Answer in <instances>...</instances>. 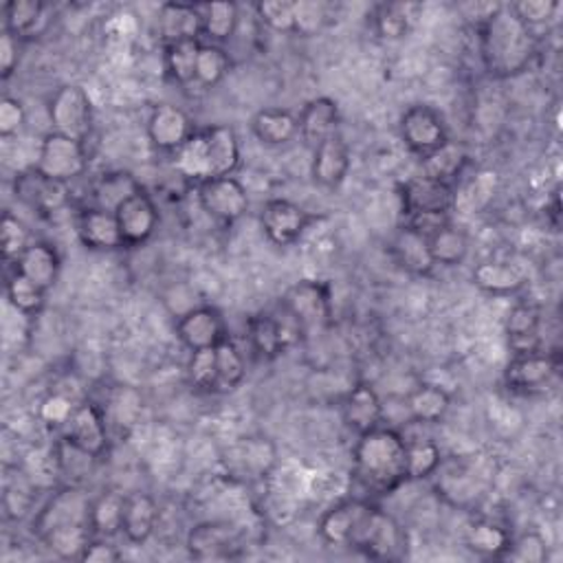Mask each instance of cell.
Here are the masks:
<instances>
[{"label":"cell","instance_id":"35","mask_svg":"<svg viewBox=\"0 0 563 563\" xmlns=\"http://www.w3.org/2000/svg\"><path fill=\"white\" fill-rule=\"evenodd\" d=\"M172 166L179 177L192 183H203L212 179V159L207 150V139L203 131H196L174 155Z\"/></svg>","mask_w":563,"mask_h":563},{"label":"cell","instance_id":"48","mask_svg":"<svg viewBox=\"0 0 563 563\" xmlns=\"http://www.w3.org/2000/svg\"><path fill=\"white\" fill-rule=\"evenodd\" d=\"M232 71V58L221 45L203 43L196 67V85L205 89L218 87Z\"/></svg>","mask_w":563,"mask_h":563},{"label":"cell","instance_id":"16","mask_svg":"<svg viewBox=\"0 0 563 563\" xmlns=\"http://www.w3.org/2000/svg\"><path fill=\"white\" fill-rule=\"evenodd\" d=\"M146 128L153 148L170 155H174L196 133L190 115L174 104L155 106Z\"/></svg>","mask_w":563,"mask_h":563},{"label":"cell","instance_id":"36","mask_svg":"<svg viewBox=\"0 0 563 563\" xmlns=\"http://www.w3.org/2000/svg\"><path fill=\"white\" fill-rule=\"evenodd\" d=\"M510 541L513 534L491 519H477L464 532L466 550L484 559H504L510 548Z\"/></svg>","mask_w":563,"mask_h":563},{"label":"cell","instance_id":"17","mask_svg":"<svg viewBox=\"0 0 563 563\" xmlns=\"http://www.w3.org/2000/svg\"><path fill=\"white\" fill-rule=\"evenodd\" d=\"M453 196H455V188L431 181L423 174L407 179L398 190L405 218L414 214H427V212L449 214L453 210Z\"/></svg>","mask_w":563,"mask_h":563},{"label":"cell","instance_id":"22","mask_svg":"<svg viewBox=\"0 0 563 563\" xmlns=\"http://www.w3.org/2000/svg\"><path fill=\"white\" fill-rule=\"evenodd\" d=\"M383 401L376 394V390L368 383H359L354 385L341 401V416L344 423L350 431H354L357 436L372 431L376 427H381L383 423Z\"/></svg>","mask_w":563,"mask_h":563},{"label":"cell","instance_id":"1","mask_svg":"<svg viewBox=\"0 0 563 563\" xmlns=\"http://www.w3.org/2000/svg\"><path fill=\"white\" fill-rule=\"evenodd\" d=\"M537 52L534 32L510 10L495 5L480 25V58L488 76L506 80L523 74Z\"/></svg>","mask_w":563,"mask_h":563},{"label":"cell","instance_id":"40","mask_svg":"<svg viewBox=\"0 0 563 563\" xmlns=\"http://www.w3.org/2000/svg\"><path fill=\"white\" fill-rule=\"evenodd\" d=\"M451 407V396L433 383L418 385L407 396V412L416 423H440Z\"/></svg>","mask_w":563,"mask_h":563},{"label":"cell","instance_id":"62","mask_svg":"<svg viewBox=\"0 0 563 563\" xmlns=\"http://www.w3.org/2000/svg\"><path fill=\"white\" fill-rule=\"evenodd\" d=\"M74 407H76V405H74L67 396H63V394H52V396L43 403L41 416H43L49 425H60V427H65V423L69 420Z\"/></svg>","mask_w":563,"mask_h":563},{"label":"cell","instance_id":"3","mask_svg":"<svg viewBox=\"0 0 563 563\" xmlns=\"http://www.w3.org/2000/svg\"><path fill=\"white\" fill-rule=\"evenodd\" d=\"M350 548L370 559L398 561L407 554V534L392 515L368 504L357 523Z\"/></svg>","mask_w":563,"mask_h":563},{"label":"cell","instance_id":"29","mask_svg":"<svg viewBox=\"0 0 563 563\" xmlns=\"http://www.w3.org/2000/svg\"><path fill=\"white\" fill-rule=\"evenodd\" d=\"M159 523V506L157 499L148 493H133L126 495V510H124V537L142 545L146 543Z\"/></svg>","mask_w":563,"mask_h":563},{"label":"cell","instance_id":"18","mask_svg":"<svg viewBox=\"0 0 563 563\" xmlns=\"http://www.w3.org/2000/svg\"><path fill=\"white\" fill-rule=\"evenodd\" d=\"M278 462L275 444L269 438L251 436L229 447L225 458L227 471L236 477H267Z\"/></svg>","mask_w":563,"mask_h":563},{"label":"cell","instance_id":"49","mask_svg":"<svg viewBox=\"0 0 563 563\" xmlns=\"http://www.w3.org/2000/svg\"><path fill=\"white\" fill-rule=\"evenodd\" d=\"M216 365H218V392L236 390L247 376L245 357L232 339H225L221 346H216Z\"/></svg>","mask_w":563,"mask_h":563},{"label":"cell","instance_id":"10","mask_svg":"<svg viewBox=\"0 0 563 563\" xmlns=\"http://www.w3.org/2000/svg\"><path fill=\"white\" fill-rule=\"evenodd\" d=\"M313 221V214H308L302 205L289 199H271L260 212V227L269 243H273L275 247L295 245Z\"/></svg>","mask_w":563,"mask_h":563},{"label":"cell","instance_id":"53","mask_svg":"<svg viewBox=\"0 0 563 563\" xmlns=\"http://www.w3.org/2000/svg\"><path fill=\"white\" fill-rule=\"evenodd\" d=\"M104 414L115 427H133L142 414V396L133 387H117L111 394Z\"/></svg>","mask_w":563,"mask_h":563},{"label":"cell","instance_id":"58","mask_svg":"<svg viewBox=\"0 0 563 563\" xmlns=\"http://www.w3.org/2000/svg\"><path fill=\"white\" fill-rule=\"evenodd\" d=\"M27 124V113L21 100L16 98H3L0 102V137L12 139L23 133Z\"/></svg>","mask_w":563,"mask_h":563},{"label":"cell","instance_id":"60","mask_svg":"<svg viewBox=\"0 0 563 563\" xmlns=\"http://www.w3.org/2000/svg\"><path fill=\"white\" fill-rule=\"evenodd\" d=\"M122 550L109 541V537H93L87 545L80 561L85 563H117L122 559Z\"/></svg>","mask_w":563,"mask_h":563},{"label":"cell","instance_id":"9","mask_svg":"<svg viewBox=\"0 0 563 563\" xmlns=\"http://www.w3.org/2000/svg\"><path fill=\"white\" fill-rule=\"evenodd\" d=\"M63 429H65L63 438H67L74 447L93 455L95 460L109 451L111 436H109L106 414L100 405L91 401L78 403Z\"/></svg>","mask_w":563,"mask_h":563},{"label":"cell","instance_id":"52","mask_svg":"<svg viewBox=\"0 0 563 563\" xmlns=\"http://www.w3.org/2000/svg\"><path fill=\"white\" fill-rule=\"evenodd\" d=\"M188 379L192 387L199 392H218V365H216V348L194 350L188 363Z\"/></svg>","mask_w":563,"mask_h":563},{"label":"cell","instance_id":"51","mask_svg":"<svg viewBox=\"0 0 563 563\" xmlns=\"http://www.w3.org/2000/svg\"><path fill=\"white\" fill-rule=\"evenodd\" d=\"M30 245H32V236L27 225L12 212H5L3 221H0V249H3L5 262L16 264V260L25 254Z\"/></svg>","mask_w":563,"mask_h":563},{"label":"cell","instance_id":"20","mask_svg":"<svg viewBox=\"0 0 563 563\" xmlns=\"http://www.w3.org/2000/svg\"><path fill=\"white\" fill-rule=\"evenodd\" d=\"M76 229L80 243L91 251H117L126 247L115 212L91 205L78 214Z\"/></svg>","mask_w":563,"mask_h":563},{"label":"cell","instance_id":"24","mask_svg":"<svg viewBox=\"0 0 563 563\" xmlns=\"http://www.w3.org/2000/svg\"><path fill=\"white\" fill-rule=\"evenodd\" d=\"M291 333L300 335V330H291L271 313H258L247 322V337L251 350L264 361H273L280 354H284V350L295 341Z\"/></svg>","mask_w":563,"mask_h":563},{"label":"cell","instance_id":"11","mask_svg":"<svg viewBox=\"0 0 563 563\" xmlns=\"http://www.w3.org/2000/svg\"><path fill=\"white\" fill-rule=\"evenodd\" d=\"M559 372V359L550 352L513 354L504 370V385L515 394H534L545 390Z\"/></svg>","mask_w":563,"mask_h":563},{"label":"cell","instance_id":"32","mask_svg":"<svg viewBox=\"0 0 563 563\" xmlns=\"http://www.w3.org/2000/svg\"><path fill=\"white\" fill-rule=\"evenodd\" d=\"M423 177L455 188V181L462 177L464 168L469 166V153L458 142H444L438 150L420 159Z\"/></svg>","mask_w":563,"mask_h":563},{"label":"cell","instance_id":"8","mask_svg":"<svg viewBox=\"0 0 563 563\" xmlns=\"http://www.w3.org/2000/svg\"><path fill=\"white\" fill-rule=\"evenodd\" d=\"M196 194L203 212L223 225H234L249 212V194L234 177L207 179L196 185Z\"/></svg>","mask_w":563,"mask_h":563},{"label":"cell","instance_id":"33","mask_svg":"<svg viewBox=\"0 0 563 563\" xmlns=\"http://www.w3.org/2000/svg\"><path fill=\"white\" fill-rule=\"evenodd\" d=\"M214 177H234L240 166V139L232 126H210L203 131Z\"/></svg>","mask_w":563,"mask_h":563},{"label":"cell","instance_id":"50","mask_svg":"<svg viewBox=\"0 0 563 563\" xmlns=\"http://www.w3.org/2000/svg\"><path fill=\"white\" fill-rule=\"evenodd\" d=\"M442 462V451L433 440H407V477L427 480Z\"/></svg>","mask_w":563,"mask_h":563},{"label":"cell","instance_id":"13","mask_svg":"<svg viewBox=\"0 0 563 563\" xmlns=\"http://www.w3.org/2000/svg\"><path fill=\"white\" fill-rule=\"evenodd\" d=\"M243 548V537L229 521H201L188 532V550L199 561L234 559Z\"/></svg>","mask_w":563,"mask_h":563},{"label":"cell","instance_id":"38","mask_svg":"<svg viewBox=\"0 0 563 563\" xmlns=\"http://www.w3.org/2000/svg\"><path fill=\"white\" fill-rule=\"evenodd\" d=\"M126 495L120 491H104L91 502V530L95 537H115L124 530Z\"/></svg>","mask_w":563,"mask_h":563},{"label":"cell","instance_id":"7","mask_svg":"<svg viewBox=\"0 0 563 563\" xmlns=\"http://www.w3.org/2000/svg\"><path fill=\"white\" fill-rule=\"evenodd\" d=\"M36 168L49 179H56L60 183H71L74 179L87 172L89 155L82 142L52 131L45 135L41 144Z\"/></svg>","mask_w":563,"mask_h":563},{"label":"cell","instance_id":"2","mask_svg":"<svg viewBox=\"0 0 563 563\" xmlns=\"http://www.w3.org/2000/svg\"><path fill=\"white\" fill-rule=\"evenodd\" d=\"M352 471L361 486L372 493H392L407 477V440L390 429L376 427L359 436L352 449Z\"/></svg>","mask_w":563,"mask_h":563},{"label":"cell","instance_id":"46","mask_svg":"<svg viewBox=\"0 0 563 563\" xmlns=\"http://www.w3.org/2000/svg\"><path fill=\"white\" fill-rule=\"evenodd\" d=\"M418 5L412 3H385L374 12V30L385 41H401L414 25V12Z\"/></svg>","mask_w":563,"mask_h":563},{"label":"cell","instance_id":"28","mask_svg":"<svg viewBox=\"0 0 563 563\" xmlns=\"http://www.w3.org/2000/svg\"><path fill=\"white\" fill-rule=\"evenodd\" d=\"M365 506H368V502H361V499H348V502L335 504L333 508H328L322 515V519L317 523L319 537L330 545L350 548V541L354 537L357 523H359Z\"/></svg>","mask_w":563,"mask_h":563},{"label":"cell","instance_id":"25","mask_svg":"<svg viewBox=\"0 0 563 563\" xmlns=\"http://www.w3.org/2000/svg\"><path fill=\"white\" fill-rule=\"evenodd\" d=\"M159 36L166 45L201 41L203 12L190 3H164L159 8Z\"/></svg>","mask_w":563,"mask_h":563},{"label":"cell","instance_id":"31","mask_svg":"<svg viewBox=\"0 0 563 563\" xmlns=\"http://www.w3.org/2000/svg\"><path fill=\"white\" fill-rule=\"evenodd\" d=\"M473 284L488 295H515L523 289L526 275L510 262L484 260L473 269Z\"/></svg>","mask_w":563,"mask_h":563},{"label":"cell","instance_id":"45","mask_svg":"<svg viewBox=\"0 0 563 563\" xmlns=\"http://www.w3.org/2000/svg\"><path fill=\"white\" fill-rule=\"evenodd\" d=\"M203 12V36L212 45L227 43L240 23V12L236 3H212L201 8Z\"/></svg>","mask_w":563,"mask_h":563},{"label":"cell","instance_id":"39","mask_svg":"<svg viewBox=\"0 0 563 563\" xmlns=\"http://www.w3.org/2000/svg\"><path fill=\"white\" fill-rule=\"evenodd\" d=\"M142 190H144V185L131 172H124V170L106 172L98 179V183L93 188V201H95V207L117 212V207L124 201H128L131 196H135Z\"/></svg>","mask_w":563,"mask_h":563},{"label":"cell","instance_id":"59","mask_svg":"<svg viewBox=\"0 0 563 563\" xmlns=\"http://www.w3.org/2000/svg\"><path fill=\"white\" fill-rule=\"evenodd\" d=\"M19 43L21 41L8 30H3V34H0V76H3V80H10L19 69V63H21Z\"/></svg>","mask_w":563,"mask_h":563},{"label":"cell","instance_id":"57","mask_svg":"<svg viewBox=\"0 0 563 563\" xmlns=\"http://www.w3.org/2000/svg\"><path fill=\"white\" fill-rule=\"evenodd\" d=\"M328 23V5L313 3V0H300L295 3V34L313 36L322 32Z\"/></svg>","mask_w":563,"mask_h":563},{"label":"cell","instance_id":"44","mask_svg":"<svg viewBox=\"0 0 563 563\" xmlns=\"http://www.w3.org/2000/svg\"><path fill=\"white\" fill-rule=\"evenodd\" d=\"M201 41H183L174 45H166V71L172 78V82L188 87L196 82V67H199V54H201Z\"/></svg>","mask_w":563,"mask_h":563},{"label":"cell","instance_id":"55","mask_svg":"<svg viewBox=\"0 0 563 563\" xmlns=\"http://www.w3.org/2000/svg\"><path fill=\"white\" fill-rule=\"evenodd\" d=\"M504 559L519 563H543L548 559V541L537 530L523 532L510 541V548Z\"/></svg>","mask_w":563,"mask_h":563},{"label":"cell","instance_id":"54","mask_svg":"<svg viewBox=\"0 0 563 563\" xmlns=\"http://www.w3.org/2000/svg\"><path fill=\"white\" fill-rule=\"evenodd\" d=\"M258 19L278 34H295V3L291 0H262L256 5Z\"/></svg>","mask_w":563,"mask_h":563},{"label":"cell","instance_id":"12","mask_svg":"<svg viewBox=\"0 0 563 563\" xmlns=\"http://www.w3.org/2000/svg\"><path fill=\"white\" fill-rule=\"evenodd\" d=\"M14 194L38 214H56L69 203V183L49 179L36 166H32L16 174Z\"/></svg>","mask_w":563,"mask_h":563},{"label":"cell","instance_id":"27","mask_svg":"<svg viewBox=\"0 0 563 563\" xmlns=\"http://www.w3.org/2000/svg\"><path fill=\"white\" fill-rule=\"evenodd\" d=\"M63 269V258L58 249L49 243H32L25 254L16 260V271L30 278L34 284L47 293L56 286Z\"/></svg>","mask_w":563,"mask_h":563},{"label":"cell","instance_id":"42","mask_svg":"<svg viewBox=\"0 0 563 563\" xmlns=\"http://www.w3.org/2000/svg\"><path fill=\"white\" fill-rule=\"evenodd\" d=\"M45 5L41 0H12L5 5V30L19 41L34 38L45 27Z\"/></svg>","mask_w":563,"mask_h":563},{"label":"cell","instance_id":"19","mask_svg":"<svg viewBox=\"0 0 563 563\" xmlns=\"http://www.w3.org/2000/svg\"><path fill=\"white\" fill-rule=\"evenodd\" d=\"M350 172V148L341 133L328 137L313 150L311 177L324 190H339Z\"/></svg>","mask_w":563,"mask_h":563},{"label":"cell","instance_id":"15","mask_svg":"<svg viewBox=\"0 0 563 563\" xmlns=\"http://www.w3.org/2000/svg\"><path fill=\"white\" fill-rule=\"evenodd\" d=\"M117 223L122 229V238L126 247H142L146 245L159 229V210L153 196L142 190L128 201H124L117 212Z\"/></svg>","mask_w":563,"mask_h":563},{"label":"cell","instance_id":"43","mask_svg":"<svg viewBox=\"0 0 563 563\" xmlns=\"http://www.w3.org/2000/svg\"><path fill=\"white\" fill-rule=\"evenodd\" d=\"M429 249L433 256L436 267H458L466 260L469 251H471V240L466 236V232H462L460 227H455L453 223H449L447 227H442L438 234H433L429 238Z\"/></svg>","mask_w":563,"mask_h":563},{"label":"cell","instance_id":"56","mask_svg":"<svg viewBox=\"0 0 563 563\" xmlns=\"http://www.w3.org/2000/svg\"><path fill=\"white\" fill-rule=\"evenodd\" d=\"M559 3L556 0H519V3L510 5V10L515 12V16L534 32V27L548 25L554 14L559 12Z\"/></svg>","mask_w":563,"mask_h":563},{"label":"cell","instance_id":"41","mask_svg":"<svg viewBox=\"0 0 563 563\" xmlns=\"http://www.w3.org/2000/svg\"><path fill=\"white\" fill-rule=\"evenodd\" d=\"M497 174L493 170H482L460 188H455L453 210L462 214H480L497 192Z\"/></svg>","mask_w":563,"mask_h":563},{"label":"cell","instance_id":"6","mask_svg":"<svg viewBox=\"0 0 563 563\" xmlns=\"http://www.w3.org/2000/svg\"><path fill=\"white\" fill-rule=\"evenodd\" d=\"M398 135L405 148L420 159H425L444 142H449V128L442 113L429 104L409 106L401 115Z\"/></svg>","mask_w":563,"mask_h":563},{"label":"cell","instance_id":"5","mask_svg":"<svg viewBox=\"0 0 563 563\" xmlns=\"http://www.w3.org/2000/svg\"><path fill=\"white\" fill-rule=\"evenodd\" d=\"M52 128L78 142H87L93 133V102L80 85L60 87L49 100Z\"/></svg>","mask_w":563,"mask_h":563},{"label":"cell","instance_id":"34","mask_svg":"<svg viewBox=\"0 0 563 563\" xmlns=\"http://www.w3.org/2000/svg\"><path fill=\"white\" fill-rule=\"evenodd\" d=\"M541 313L532 304H515L506 317V335L515 354L539 350Z\"/></svg>","mask_w":563,"mask_h":563},{"label":"cell","instance_id":"4","mask_svg":"<svg viewBox=\"0 0 563 563\" xmlns=\"http://www.w3.org/2000/svg\"><path fill=\"white\" fill-rule=\"evenodd\" d=\"M280 306L302 328V333L324 328L333 317L330 289L319 280L295 282L284 291Z\"/></svg>","mask_w":563,"mask_h":563},{"label":"cell","instance_id":"47","mask_svg":"<svg viewBox=\"0 0 563 563\" xmlns=\"http://www.w3.org/2000/svg\"><path fill=\"white\" fill-rule=\"evenodd\" d=\"M5 293H8L10 306L25 317H36L45 308V302H47V291L41 289L38 284H34L30 278H25L19 271L14 275H10Z\"/></svg>","mask_w":563,"mask_h":563},{"label":"cell","instance_id":"21","mask_svg":"<svg viewBox=\"0 0 563 563\" xmlns=\"http://www.w3.org/2000/svg\"><path fill=\"white\" fill-rule=\"evenodd\" d=\"M60 523H91V499L78 486H67L52 497L34 521L38 537Z\"/></svg>","mask_w":563,"mask_h":563},{"label":"cell","instance_id":"30","mask_svg":"<svg viewBox=\"0 0 563 563\" xmlns=\"http://www.w3.org/2000/svg\"><path fill=\"white\" fill-rule=\"evenodd\" d=\"M251 133L269 148L286 146L300 135L297 115L286 109H262L251 120Z\"/></svg>","mask_w":563,"mask_h":563},{"label":"cell","instance_id":"14","mask_svg":"<svg viewBox=\"0 0 563 563\" xmlns=\"http://www.w3.org/2000/svg\"><path fill=\"white\" fill-rule=\"evenodd\" d=\"M177 337L185 348L194 350H207L221 346L227 335V322L223 313L214 306H196L181 315L177 324Z\"/></svg>","mask_w":563,"mask_h":563},{"label":"cell","instance_id":"61","mask_svg":"<svg viewBox=\"0 0 563 563\" xmlns=\"http://www.w3.org/2000/svg\"><path fill=\"white\" fill-rule=\"evenodd\" d=\"M451 223L449 214H438V212H427V214H414L405 218V225L414 232H418L420 236H425L427 240L438 234L442 227H447Z\"/></svg>","mask_w":563,"mask_h":563},{"label":"cell","instance_id":"23","mask_svg":"<svg viewBox=\"0 0 563 563\" xmlns=\"http://www.w3.org/2000/svg\"><path fill=\"white\" fill-rule=\"evenodd\" d=\"M339 106L333 98H315L304 104L302 113L297 115L300 137L308 148H317L322 142L339 133Z\"/></svg>","mask_w":563,"mask_h":563},{"label":"cell","instance_id":"26","mask_svg":"<svg viewBox=\"0 0 563 563\" xmlns=\"http://www.w3.org/2000/svg\"><path fill=\"white\" fill-rule=\"evenodd\" d=\"M390 251H392V258L396 260V264L412 275L425 278L436 269V262H433V256L429 249V240L425 236H420L418 232L409 229L407 225L398 227V232L394 234V238L390 243Z\"/></svg>","mask_w":563,"mask_h":563},{"label":"cell","instance_id":"37","mask_svg":"<svg viewBox=\"0 0 563 563\" xmlns=\"http://www.w3.org/2000/svg\"><path fill=\"white\" fill-rule=\"evenodd\" d=\"M91 523H60L41 534L43 543L60 559H82L87 545L93 539Z\"/></svg>","mask_w":563,"mask_h":563}]
</instances>
